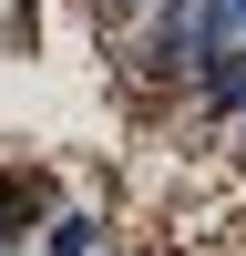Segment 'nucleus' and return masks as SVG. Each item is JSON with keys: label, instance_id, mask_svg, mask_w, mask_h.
Masks as SVG:
<instances>
[{"label": "nucleus", "instance_id": "f257e3e1", "mask_svg": "<svg viewBox=\"0 0 246 256\" xmlns=\"http://www.w3.org/2000/svg\"><path fill=\"white\" fill-rule=\"evenodd\" d=\"M123 20H134L123 62H134L144 82H184V62H195V31H184V0H144V10H123Z\"/></svg>", "mask_w": 246, "mask_h": 256}, {"label": "nucleus", "instance_id": "f03ea898", "mask_svg": "<svg viewBox=\"0 0 246 256\" xmlns=\"http://www.w3.org/2000/svg\"><path fill=\"white\" fill-rule=\"evenodd\" d=\"M41 256H102V216H92V205L41 216Z\"/></svg>", "mask_w": 246, "mask_h": 256}, {"label": "nucleus", "instance_id": "7ed1b4c3", "mask_svg": "<svg viewBox=\"0 0 246 256\" xmlns=\"http://www.w3.org/2000/svg\"><path fill=\"white\" fill-rule=\"evenodd\" d=\"M226 144H236V164H246V102H236V123H226Z\"/></svg>", "mask_w": 246, "mask_h": 256}]
</instances>
